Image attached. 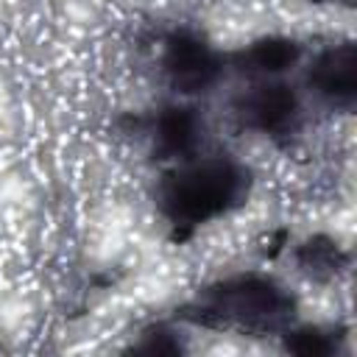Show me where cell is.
Segmentation results:
<instances>
[{
	"mask_svg": "<svg viewBox=\"0 0 357 357\" xmlns=\"http://www.w3.org/2000/svg\"><path fill=\"white\" fill-rule=\"evenodd\" d=\"M296 265L304 276H310L315 282H329L346 265V254L337 245V240H332L326 234H312L296 248Z\"/></svg>",
	"mask_w": 357,
	"mask_h": 357,
	"instance_id": "8",
	"label": "cell"
},
{
	"mask_svg": "<svg viewBox=\"0 0 357 357\" xmlns=\"http://www.w3.org/2000/svg\"><path fill=\"white\" fill-rule=\"evenodd\" d=\"M315 3H324V0H315Z\"/></svg>",
	"mask_w": 357,
	"mask_h": 357,
	"instance_id": "11",
	"label": "cell"
},
{
	"mask_svg": "<svg viewBox=\"0 0 357 357\" xmlns=\"http://www.w3.org/2000/svg\"><path fill=\"white\" fill-rule=\"evenodd\" d=\"M137 351H142V354H178L181 351V340H178V335L173 332V329H167V326H153V329H148L145 332V337H142V343L139 346H134Z\"/></svg>",
	"mask_w": 357,
	"mask_h": 357,
	"instance_id": "10",
	"label": "cell"
},
{
	"mask_svg": "<svg viewBox=\"0 0 357 357\" xmlns=\"http://www.w3.org/2000/svg\"><path fill=\"white\" fill-rule=\"evenodd\" d=\"M307 86L310 92L335 106V109H351L357 98V50L351 42H340L332 47H324L310 70H307Z\"/></svg>",
	"mask_w": 357,
	"mask_h": 357,
	"instance_id": "5",
	"label": "cell"
},
{
	"mask_svg": "<svg viewBox=\"0 0 357 357\" xmlns=\"http://www.w3.org/2000/svg\"><path fill=\"white\" fill-rule=\"evenodd\" d=\"M195 324L234 326L248 335H282L296 318V298L273 276L237 273L209 284L192 304Z\"/></svg>",
	"mask_w": 357,
	"mask_h": 357,
	"instance_id": "1",
	"label": "cell"
},
{
	"mask_svg": "<svg viewBox=\"0 0 357 357\" xmlns=\"http://www.w3.org/2000/svg\"><path fill=\"white\" fill-rule=\"evenodd\" d=\"M153 151L162 159H192L204 139V120L190 103H170L156 112L151 126Z\"/></svg>",
	"mask_w": 357,
	"mask_h": 357,
	"instance_id": "6",
	"label": "cell"
},
{
	"mask_svg": "<svg viewBox=\"0 0 357 357\" xmlns=\"http://www.w3.org/2000/svg\"><path fill=\"white\" fill-rule=\"evenodd\" d=\"M301 59V45L290 36H262L234 53L231 64L254 78H279Z\"/></svg>",
	"mask_w": 357,
	"mask_h": 357,
	"instance_id": "7",
	"label": "cell"
},
{
	"mask_svg": "<svg viewBox=\"0 0 357 357\" xmlns=\"http://www.w3.org/2000/svg\"><path fill=\"white\" fill-rule=\"evenodd\" d=\"M248 192V173L234 159H187L165 176L159 206L176 226H201L231 212Z\"/></svg>",
	"mask_w": 357,
	"mask_h": 357,
	"instance_id": "2",
	"label": "cell"
},
{
	"mask_svg": "<svg viewBox=\"0 0 357 357\" xmlns=\"http://www.w3.org/2000/svg\"><path fill=\"white\" fill-rule=\"evenodd\" d=\"M301 100L298 92L279 78H259L251 89H245L234 103V117L240 126L257 134H284L298 120Z\"/></svg>",
	"mask_w": 357,
	"mask_h": 357,
	"instance_id": "4",
	"label": "cell"
},
{
	"mask_svg": "<svg viewBox=\"0 0 357 357\" xmlns=\"http://www.w3.org/2000/svg\"><path fill=\"white\" fill-rule=\"evenodd\" d=\"M282 340H284V351L298 354V357H329L337 349L335 337L318 326H293L290 324L282 332Z\"/></svg>",
	"mask_w": 357,
	"mask_h": 357,
	"instance_id": "9",
	"label": "cell"
},
{
	"mask_svg": "<svg viewBox=\"0 0 357 357\" xmlns=\"http://www.w3.org/2000/svg\"><path fill=\"white\" fill-rule=\"evenodd\" d=\"M162 73L178 95H204L223 75V56L198 33L176 31L162 47Z\"/></svg>",
	"mask_w": 357,
	"mask_h": 357,
	"instance_id": "3",
	"label": "cell"
}]
</instances>
